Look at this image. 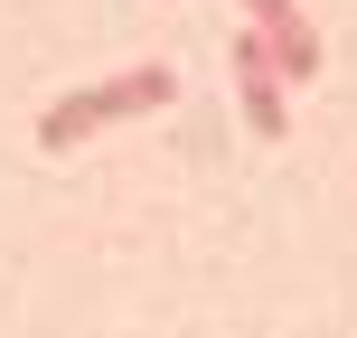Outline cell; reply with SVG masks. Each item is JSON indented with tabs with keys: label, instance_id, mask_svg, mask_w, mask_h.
<instances>
[{
	"label": "cell",
	"instance_id": "3",
	"mask_svg": "<svg viewBox=\"0 0 357 338\" xmlns=\"http://www.w3.org/2000/svg\"><path fill=\"white\" fill-rule=\"evenodd\" d=\"M245 19L264 29V47H273V66L291 75V85H310L320 75V29L301 19V0H245Z\"/></svg>",
	"mask_w": 357,
	"mask_h": 338
},
{
	"label": "cell",
	"instance_id": "1",
	"mask_svg": "<svg viewBox=\"0 0 357 338\" xmlns=\"http://www.w3.org/2000/svg\"><path fill=\"white\" fill-rule=\"evenodd\" d=\"M151 104H178V66H169V56H142V66L104 75V85H75V94H56V104L38 113V151H75L85 132L132 123V113H151Z\"/></svg>",
	"mask_w": 357,
	"mask_h": 338
},
{
	"label": "cell",
	"instance_id": "2",
	"mask_svg": "<svg viewBox=\"0 0 357 338\" xmlns=\"http://www.w3.org/2000/svg\"><path fill=\"white\" fill-rule=\"evenodd\" d=\"M226 66H235V104H245V123L264 132V141H282V132H291V75L273 66L264 29H235V38H226Z\"/></svg>",
	"mask_w": 357,
	"mask_h": 338
}]
</instances>
